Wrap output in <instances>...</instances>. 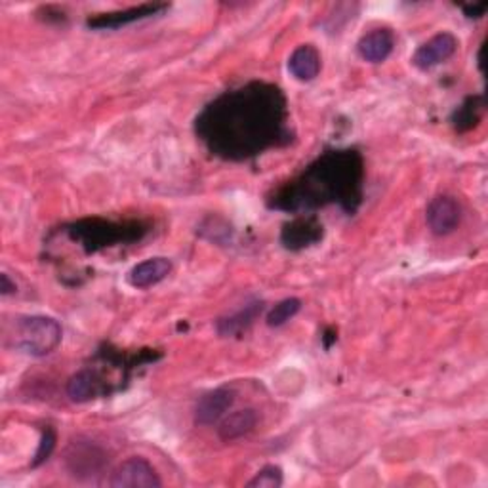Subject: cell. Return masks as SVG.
Returning <instances> with one entry per match:
<instances>
[{
	"label": "cell",
	"mask_w": 488,
	"mask_h": 488,
	"mask_svg": "<svg viewBox=\"0 0 488 488\" xmlns=\"http://www.w3.org/2000/svg\"><path fill=\"white\" fill-rule=\"evenodd\" d=\"M197 138L214 157L243 162L294 140L289 99L269 82H248L217 96L195 121Z\"/></svg>",
	"instance_id": "obj_1"
},
{
	"label": "cell",
	"mask_w": 488,
	"mask_h": 488,
	"mask_svg": "<svg viewBox=\"0 0 488 488\" xmlns=\"http://www.w3.org/2000/svg\"><path fill=\"white\" fill-rule=\"evenodd\" d=\"M364 161L357 149H332L317 157L304 172L267 197L272 210L301 214L328 205L355 214L363 203Z\"/></svg>",
	"instance_id": "obj_2"
},
{
	"label": "cell",
	"mask_w": 488,
	"mask_h": 488,
	"mask_svg": "<svg viewBox=\"0 0 488 488\" xmlns=\"http://www.w3.org/2000/svg\"><path fill=\"white\" fill-rule=\"evenodd\" d=\"M63 233L87 254H96L116 244H130L140 241L147 233V226L142 222H113L104 217H87L63 227Z\"/></svg>",
	"instance_id": "obj_3"
},
{
	"label": "cell",
	"mask_w": 488,
	"mask_h": 488,
	"mask_svg": "<svg viewBox=\"0 0 488 488\" xmlns=\"http://www.w3.org/2000/svg\"><path fill=\"white\" fill-rule=\"evenodd\" d=\"M15 347L31 357H46L61 344V327L52 317L27 315L15 321Z\"/></svg>",
	"instance_id": "obj_4"
},
{
	"label": "cell",
	"mask_w": 488,
	"mask_h": 488,
	"mask_svg": "<svg viewBox=\"0 0 488 488\" xmlns=\"http://www.w3.org/2000/svg\"><path fill=\"white\" fill-rule=\"evenodd\" d=\"M65 465L77 479H94L107 465L106 452L92 441H73L65 452Z\"/></svg>",
	"instance_id": "obj_5"
},
{
	"label": "cell",
	"mask_w": 488,
	"mask_h": 488,
	"mask_svg": "<svg viewBox=\"0 0 488 488\" xmlns=\"http://www.w3.org/2000/svg\"><path fill=\"white\" fill-rule=\"evenodd\" d=\"M325 237V226L315 214H298L282 226L281 243L286 250L299 252L318 244Z\"/></svg>",
	"instance_id": "obj_6"
},
{
	"label": "cell",
	"mask_w": 488,
	"mask_h": 488,
	"mask_svg": "<svg viewBox=\"0 0 488 488\" xmlns=\"http://www.w3.org/2000/svg\"><path fill=\"white\" fill-rule=\"evenodd\" d=\"M170 5L166 3H145L134 8L119 10V12H107V14H97L94 18L87 20V27L94 31H111V29H121L130 23H136L147 18H155V15L164 14Z\"/></svg>",
	"instance_id": "obj_7"
},
{
	"label": "cell",
	"mask_w": 488,
	"mask_h": 488,
	"mask_svg": "<svg viewBox=\"0 0 488 488\" xmlns=\"http://www.w3.org/2000/svg\"><path fill=\"white\" fill-rule=\"evenodd\" d=\"M109 484L115 488H159L162 481L145 458L134 456L113 471Z\"/></svg>",
	"instance_id": "obj_8"
},
{
	"label": "cell",
	"mask_w": 488,
	"mask_h": 488,
	"mask_svg": "<svg viewBox=\"0 0 488 488\" xmlns=\"http://www.w3.org/2000/svg\"><path fill=\"white\" fill-rule=\"evenodd\" d=\"M426 220L433 235H437V237H447V235L458 229L462 222V207L454 197L439 195L429 203Z\"/></svg>",
	"instance_id": "obj_9"
},
{
	"label": "cell",
	"mask_w": 488,
	"mask_h": 488,
	"mask_svg": "<svg viewBox=\"0 0 488 488\" xmlns=\"http://www.w3.org/2000/svg\"><path fill=\"white\" fill-rule=\"evenodd\" d=\"M456 48L458 39L452 32H439V35L431 37L416 50L412 56V65L418 67L419 71H429L456 54Z\"/></svg>",
	"instance_id": "obj_10"
},
{
	"label": "cell",
	"mask_w": 488,
	"mask_h": 488,
	"mask_svg": "<svg viewBox=\"0 0 488 488\" xmlns=\"http://www.w3.org/2000/svg\"><path fill=\"white\" fill-rule=\"evenodd\" d=\"M235 391L231 387H217L214 391L200 397L195 409V424L198 426H214L220 422L226 412L233 407Z\"/></svg>",
	"instance_id": "obj_11"
},
{
	"label": "cell",
	"mask_w": 488,
	"mask_h": 488,
	"mask_svg": "<svg viewBox=\"0 0 488 488\" xmlns=\"http://www.w3.org/2000/svg\"><path fill=\"white\" fill-rule=\"evenodd\" d=\"M393 48H395L393 31L387 27H378L366 32V35L359 41L357 52L368 63H382L391 56Z\"/></svg>",
	"instance_id": "obj_12"
},
{
	"label": "cell",
	"mask_w": 488,
	"mask_h": 488,
	"mask_svg": "<svg viewBox=\"0 0 488 488\" xmlns=\"http://www.w3.org/2000/svg\"><path fill=\"white\" fill-rule=\"evenodd\" d=\"M172 272V262L168 258H149L138 265H134L128 273V284L134 289H149L155 286L161 281H164Z\"/></svg>",
	"instance_id": "obj_13"
},
{
	"label": "cell",
	"mask_w": 488,
	"mask_h": 488,
	"mask_svg": "<svg viewBox=\"0 0 488 488\" xmlns=\"http://www.w3.org/2000/svg\"><path fill=\"white\" fill-rule=\"evenodd\" d=\"M321 54L313 44L298 46L289 58V71L299 82H311L321 73Z\"/></svg>",
	"instance_id": "obj_14"
},
{
	"label": "cell",
	"mask_w": 488,
	"mask_h": 488,
	"mask_svg": "<svg viewBox=\"0 0 488 488\" xmlns=\"http://www.w3.org/2000/svg\"><path fill=\"white\" fill-rule=\"evenodd\" d=\"M486 111V97L484 94L467 96L462 106L456 107L450 115V124L458 134H467L479 126L483 115Z\"/></svg>",
	"instance_id": "obj_15"
},
{
	"label": "cell",
	"mask_w": 488,
	"mask_h": 488,
	"mask_svg": "<svg viewBox=\"0 0 488 488\" xmlns=\"http://www.w3.org/2000/svg\"><path fill=\"white\" fill-rule=\"evenodd\" d=\"M262 311H263V301H252V304L244 306L237 313L222 317L220 321L216 323V330L222 338H233V336H239L254 325L256 318L262 315Z\"/></svg>",
	"instance_id": "obj_16"
},
{
	"label": "cell",
	"mask_w": 488,
	"mask_h": 488,
	"mask_svg": "<svg viewBox=\"0 0 488 488\" xmlns=\"http://www.w3.org/2000/svg\"><path fill=\"white\" fill-rule=\"evenodd\" d=\"M256 424H258V412L254 409H243L222 418L220 428H217V435H220L222 441L231 443L248 435L256 428Z\"/></svg>",
	"instance_id": "obj_17"
},
{
	"label": "cell",
	"mask_w": 488,
	"mask_h": 488,
	"mask_svg": "<svg viewBox=\"0 0 488 488\" xmlns=\"http://www.w3.org/2000/svg\"><path fill=\"white\" fill-rule=\"evenodd\" d=\"M67 395L73 402H88L102 397V385H99L92 368H82L67 382Z\"/></svg>",
	"instance_id": "obj_18"
},
{
	"label": "cell",
	"mask_w": 488,
	"mask_h": 488,
	"mask_svg": "<svg viewBox=\"0 0 488 488\" xmlns=\"http://www.w3.org/2000/svg\"><path fill=\"white\" fill-rule=\"evenodd\" d=\"M301 309V299L298 298H286L282 301H279V304L267 313V325L272 328H277V327H282L290 321V318H294Z\"/></svg>",
	"instance_id": "obj_19"
},
{
	"label": "cell",
	"mask_w": 488,
	"mask_h": 488,
	"mask_svg": "<svg viewBox=\"0 0 488 488\" xmlns=\"http://www.w3.org/2000/svg\"><path fill=\"white\" fill-rule=\"evenodd\" d=\"M282 469L279 465H265L262 467L254 479L246 483L248 488H279L282 486Z\"/></svg>",
	"instance_id": "obj_20"
},
{
	"label": "cell",
	"mask_w": 488,
	"mask_h": 488,
	"mask_svg": "<svg viewBox=\"0 0 488 488\" xmlns=\"http://www.w3.org/2000/svg\"><path fill=\"white\" fill-rule=\"evenodd\" d=\"M56 441H58L56 439V431L52 428H46L42 431L41 443H39L35 458H32V462H31V467H41L44 462L50 460V456H52V452L56 448Z\"/></svg>",
	"instance_id": "obj_21"
},
{
	"label": "cell",
	"mask_w": 488,
	"mask_h": 488,
	"mask_svg": "<svg viewBox=\"0 0 488 488\" xmlns=\"http://www.w3.org/2000/svg\"><path fill=\"white\" fill-rule=\"evenodd\" d=\"M486 5L481 3V5H464L462 10H464V15L469 20H481L483 15L486 14Z\"/></svg>",
	"instance_id": "obj_22"
},
{
	"label": "cell",
	"mask_w": 488,
	"mask_h": 488,
	"mask_svg": "<svg viewBox=\"0 0 488 488\" xmlns=\"http://www.w3.org/2000/svg\"><path fill=\"white\" fill-rule=\"evenodd\" d=\"M15 290H18V286H15V282L10 281V277L6 273L0 275V294L3 296H10L14 294Z\"/></svg>",
	"instance_id": "obj_23"
},
{
	"label": "cell",
	"mask_w": 488,
	"mask_h": 488,
	"mask_svg": "<svg viewBox=\"0 0 488 488\" xmlns=\"http://www.w3.org/2000/svg\"><path fill=\"white\" fill-rule=\"evenodd\" d=\"M323 340H325V347L330 349L332 344H334L336 340H338V336H336V330H334V328H328V330L325 332V336H323Z\"/></svg>",
	"instance_id": "obj_24"
},
{
	"label": "cell",
	"mask_w": 488,
	"mask_h": 488,
	"mask_svg": "<svg viewBox=\"0 0 488 488\" xmlns=\"http://www.w3.org/2000/svg\"><path fill=\"white\" fill-rule=\"evenodd\" d=\"M483 52H484V44H481L479 52H477V65H479V71L484 73V61H483Z\"/></svg>",
	"instance_id": "obj_25"
}]
</instances>
